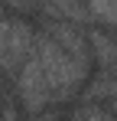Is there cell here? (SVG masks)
Here are the masks:
<instances>
[{"label": "cell", "mask_w": 117, "mask_h": 121, "mask_svg": "<svg viewBox=\"0 0 117 121\" xmlns=\"http://www.w3.org/2000/svg\"><path fill=\"white\" fill-rule=\"evenodd\" d=\"M33 33L23 20H0V69L3 72H16L23 62L29 59Z\"/></svg>", "instance_id": "6da1fadb"}, {"label": "cell", "mask_w": 117, "mask_h": 121, "mask_svg": "<svg viewBox=\"0 0 117 121\" xmlns=\"http://www.w3.org/2000/svg\"><path fill=\"white\" fill-rule=\"evenodd\" d=\"M68 121H111V118H107V111H101L98 105H91V101H88V105H81V108H78Z\"/></svg>", "instance_id": "7a4b0ae2"}, {"label": "cell", "mask_w": 117, "mask_h": 121, "mask_svg": "<svg viewBox=\"0 0 117 121\" xmlns=\"http://www.w3.org/2000/svg\"><path fill=\"white\" fill-rule=\"evenodd\" d=\"M39 121H52V118H39Z\"/></svg>", "instance_id": "3957f363"}]
</instances>
